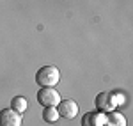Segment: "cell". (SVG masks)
<instances>
[{"mask_svg":"<svg viewBox=\"0 0 133 126\" xmlns=\"http://www.w3.org/2000/svg\"><path fill=\"white\" fill-rule=\"evenodd\" d=\"M59 80H61V73L51 64H46V66L39 68L37 73H36V82L41 87H53V85L59 84Z\"/></svg>","mask_w":133,"mask_h":126,"instance_id":"6da1fadb","label":"cell"},{"mask_svg":"<svg viewBox=\"0 0 133 126\" xmlns=\"http://www.w3.org/2000/svg\"><path fill=\"white\" fill-rule=\"evenodd\" d=\"M37 101L43 107H57L61 101V94L53 87H41V91L37 92Z\"/></svg>","mask_w":133,"mask_h":126,"instance_id":"7a4b0ae2","label":"cell"},{"mask_svg":"<svg viewBox=\"0 0 133 126\" xmlns=\"http://www.w3.org/2000/svg\"><path fill=\"white\" fill-rule=\"evenodd\" d=\"M115 94L114 92H99L96 96V107H98V112H112L115 108Z\"/></svg>","mask_w":133,"mask_h":126,"instance_id":"3957f363","label":"cell"},{"mask_svg":"<svg viewBox=\"0 0 133 126\" xmlns=\"http://www.w3.org/2000/svg\"><path fill=\"white\" fill-rule=\"evenodd\" d=\"M57 112L62 119H75L78 114V103L73 100H61L57 105Z\"/></svg>","mask_w":133,"mask_h":126,"instance_id":"277c9868","label":"cell"},{"mask_svg":"<svg viewBox=\"0 0 133 126\" xmlns=\"http://www.w3.org/2000/svg\"><path fill=\"white\" fill-rule=\"evenodd\" d=\"M0 126H21V114L12 108L0 110Z\"/></svg>","mask_w":133,"mask_h":126,"instance_id":"5b68a950","label":"cell"},{"mask_svg":"<svg viewBox=\"0 0 133 126\" xmlns=\"http://www.w3.org/2000/svg\"><path fill=\"white\" fill-rule=\"evenodd\" d=\"M105 124V114L101 112H87L82 117V126H103Z\"/></svg>","mask_w":133,"mask_h":126,"instance_id":"8992f818","label":"cell"},{"mask_svg":"<svg viewBox=\"0 0 133 126\" xmlns=\"http://www.w3.org/2000/svg\"><path fill=\"white\" fill-rule=\"evenodd\" d=\"M103 126H126V117L119 112H107Z\"/></svg>","mask_w":133,"mask_h":126,"instance_id":"52a82bcc","label":"cell"},{"mask_svg":"<svg viewBox=\"0 0 133 126\" xmlns=\"http://www.w3.org/2000/svg\"><path fill=\"white\" fill-rule=\"evenodd\" d=\"M11 108L16 110L18 114H23V112L27 110V100H25L23 96H14L12 101H11Z\"/></svg>","mask_w":133,"mask_h":126,"instance_id":"ba28073f","label":"cell"},{"mask_svg":"<svg viewBox=\"0 0 133 126\" xmlns=\"http://www.w3.org/2000/svg\"><path fill=\"white\" fill-rule=\"evenodd\" d=\"M43 119H44L46 123H57V121H59V112H57V108H55V107H44V110H43Z\"/></svg>","mask_w":133,"mask_h":126,"instance_id":"9c48e42d","label":"cell"}]
</instances>
